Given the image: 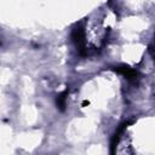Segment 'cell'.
I'll return each instance as SVG.
<instances>
[{
  "label": "cell",
  "mask_w": 155,
  "mask_h": 155,
  "mask_svg": "<svg viewBox=\"0 0 155 155\" xmlns=\"http://www.w3.org/2000/svg\"><path fill=\"white\" fill-rule=\"evenodd\" d=\"M71 40L74 41V44L76 45L80 54H86L87 53V48H86V40H85V29L82 23L76 24L73 30H71Z\"/></svg>",
  "instance_id": "obj_1"
},
{
  "label": "cell",
  "mask_w": 155,
  "mask_h": 155,
  "mask_svg": "<svg viewBox=\"0 0 155 155\" xmlns=\"http://www.w3.org/2000/svg\"><path fill=\"white\" fill-rule=\"evenodd\" d=\"M130 124H131V122H128V121L121 124V125L119 126V128L116 130V132L114 133V136H113V138H111V142H110V153H111V154L115 153V149H116V145H117V143H119V140H120V138H121V134L124 133L125 128H126Z\"/></svg>",
  "instance_id": "obj_2"
},
{
  "label": "cell",
  "mask_w": 155,
  "mask_h": 155,
  "mask_svg": "<svg viewBox=\"0 0 155 155\" xmlns=\"http://www.w3.org/2000/svg\"><path fill=\"white\" fill-rule=\"evenodd\" d=\"M115 70H116L119 74H122V75H124L126 79H128V80H136V79H137V71H136L134 69L127 67V65H120V67H117Z\"/></svg>",
  "instance_id": "obj_3"
},
{
  "label": "cell",
  "mask_w": 155,
  "mask_h": 155,
  "mask_svg": "<svg viewBox=\"0 0 155 155\" xmlns=\"http://www.w3.org/2000/svg\"><path fill=\"white\" fill-rule=\"evenodd\" d=\"M68 88H65L62 93H59L57 97H56V105L57 108L61 110V111H64L65 109V102H67V97H68Z\"/></svg>",
  "instance_id": "obj_4"
},
{
  "label": "cell",
  "mask_w": 155,
  "mask_h": 155,
  "mask_svg": "<svg viewBox=\"0 0 155 155\" xmlns=\"http://www.w3.org/2000/svg\"><path fill=\"white\" fill-rule=\"evenodd\" d=\"M88 104H90L88 101H84V102H82V105H84V107H86V105H88Z\"/></svg>",
  "instance_id": "obj_5"
}]
</instances>
